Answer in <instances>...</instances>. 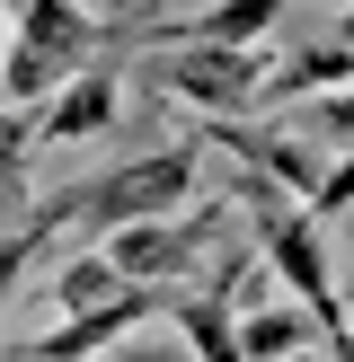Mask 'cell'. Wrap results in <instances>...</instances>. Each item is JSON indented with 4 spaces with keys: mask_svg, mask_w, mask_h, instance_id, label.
I'll return each instance as SVG.
<instances>
[{
    "mask_svg": "<svg viewBox=\"0 0 354 362\" xmlns=\"http://www.w3.org/2000/svg\"><path fill=\"white\" fill-rule=\"evenodd\" d=\"M195 194V141H169V151H142V159H115V168H88L71 177V186L35 194L27 221H45L53 239L62 230H88V239H106V230H133V221H159V212H177Z\"/></svg>",
    "mask_w": 354,
    "mask_h": 362,
    "instance_id": "6da1fadb",
    "label": "cell"
},
{
    "mask_svg": "<svg viewBox=\"0 0 354 362\" xmlns=\"http://www.w3.org/2000/svg\"><path fill=\"white\" fill-rule=\"evenodd\" d=\"M142 35V18H98L80 0H18V27H9V62H0V106H45L62 80H80L88 62Z\"/></svg>",
    "mask_w": 354,
    "mask_h": 362,
    "instance_id": "7a4b0ae2",
    "label": "cell"
},
{
    "mask_svg": "<svg viewBox=\"0 0 354 362\" xmlns=\"http://www.w3.org/2000/svg\"><path fill=\"white\" fill-rule=\"evenodd\" d=\"M230 212H248V239H257V265L283 283V292L301 300V310L319 318V336L346 327V300H336V265H328V239H319V212L301 204L292 186H275V177L239 168V186H230Z\"/></svg>",
    "mask_w": 354,
    "mask_h": 362,
    "instance_id": "3957f363",
    "label": "cell"
},
{
    "mask_svg": "<svg viewBox=\"0 0 354 362\" xmlns=\"http://www.w3.org/2000/svg\"><path fill=\"white\" fill-rule=\"evenodd\" d=\"M266 45H151V62H142V80L169 88V98L204 106V115H248L266 88Z\"/></svg>",
    "mask_w": 354,
    "mask_h": 362,
    "instance_id": "277c9868",
    "label": "cell"
},
{
    "mask_svg": "<svg viewBox=\"0 0 354 362\" xmlns=\"http://www.w3.org/2000/svg\"><path fill=\"white\" fill-rule=\"evenodd\" d=\"M230 239V204H195V212H159V221H133V230H106V257H115L124 283H186L204 257H222Z\"/></svg>",
    "mask_w": 354,
    "mask_h": 362,
    "instance_id": "5b68a950",
    "label": "cell"
},
{
    "mask_svg": "<svg viewBox=\"0 0 354 362\" xmlns=\"http://www.w3.org/2000/svg\"><path fill=\"white\" fill-rule=\"evenodd\" d=\"M248 283H257V257L222 239L212 283H195V292L177 283V292H169V327L186 336L195 362H248V354H239V292H248Z\"/></svg>",
    "mask_w": 354,
    "mask_h": 362,
    "instance_id": "8992f818",
    "label": "cell"
},
{
    "mask_svg": "<svg viewBox=\"0 0 354 362\" xmlns=\"http://www.w3.org/2000/svg\"><path fill=\"white\" fill-rule=\"evenodd\" d=\"M169 292H177V283H124L115 300H98V310L62 318V327H45V336H27V345H18V362H88V354L124 345L133 327L169 318Z\"/></svg>",
    "mask_w": 354,
    "mask_h": 362,
    "instance_id": "52a82bcc",
    "label": "cell"
},
{
    "mask_svg": "<svg viewBox=\"0 0 354 362\" xmlns=\"http://www.w3.org/2000/svg\"><path fill=\"white\" fill-rule=\"evenodd\" d=\"M204 141H222L239 168H257V177H275V186H292L301 204H310L319 177H328V151H319L310 133H292V124H239V115H212Z\"/></svg>",
    "mask_w": 354,
    "mask_h": 362,
    "instance_id": "ba28073f",
    "label": "cell"
},
{
    "mask_svg": "<svg viewBox=\"0 0 354 362\" xmlns=\"http://www.w3.org/2000/svg\"><path fill=\"white\" fill-rule=\"evenodd\" d=\"M115 124H124V71H115V53H106V62H88L80 80H62L35 106V151H71V141L115 133Z\"/></svg>",
    "mask_w": 354,
    "mask_h": 362,
    "instance_id": "9c48e42d",
    "label": "cell"
},
{
    "mask_svg": "<svg viewBox=\"0 0 354 362\" xmlns=\"http://www.w3.org/2000/svg\"><path fill=\"white\" fill-rule=\"evenodd\" d=\"M283 9L292 0H195L177 27H142V35H159V45H266L283 27Z\"/></svg>",
    "mask_w": 354,
    "mask_h": 362,
    "instance_id": "30bf717a",
    "label": "cell"
},
{
    "mask_svg": "<svg viewBox=\"0 0 354 362\" xmlns=\"http://www.w3.org/2000/svg\"><path fill=\"white\" fill-rule=\"evenodd\" d=\"M346 80H354V45L346 35H310V45L275 53L257 106H301V98H328V88H346Z\"/></svg>",
    "mask_w": 354,
    "mask_h": 362,
    "instance_id": "8fae6325",
    "label": "cell"
},
{
    "mask_svg": "<svg viewBox=\"0 0 354 362\" xmlns=\"http://www.w3.org/2000/svg\"><path fill=\"white\" fill-rule=\"evenodd\" d=\"M35 212V106H0V239Z\"/></svg>",
    "mask_w": 354,
    "mask_h": 362,
    "instance_id": "7c38bea8",
    "label": "cell"
},
{
    "mask_svg": "<svg viewBox=\"0 0 354 362\" xmlns=\"http://www.w3.org/2000/svg\"><path fill=\"white\" fill-rule=\"evenodd\" d=\"M319 345V318L310 310H239V354L248 362H292Z\"/></svg>",
    "mask_w": 354,
    "mask_h": 362,
    "instance_id": "4fadbf2b",
    "label": "cell"
},
{
    "mask_svg": "<svg viewBox=\"0 0 354 362\" xmlns=\"http://www.w3.org/2000/svg\"><path fill=\"white\" fill-rule=\"evenodd\" d=\"M115 292H124V274H115V257H106V247H88V257H71L62 274H53V310H62V318L98 310V300H115Z\"/></svg>",
    "mask_w": 354,
    "mask_h": 362,
    "instance_id": "5bb4252c",
    "label": "cell"
},
{
    "mask_svg": "<svg viewBox=\"0 0 354 362\" xmlns=\"http://www.w3.org/2000/svg\"><path fill=\"white\" fill-rule=\"evenodd\" d=\"M292 133H310L319 151H354V80L328 88V98H301L292 106Z\"/></svg>",
    "mask_w": 354,
    "mask_h": 362,
    "instance_id": "9a60e30c",
    "label": "cell"
},
{
    "mask_svg": "<svg viewBox=\"0 0 354 362\" xmlns=\"http://www.w3.org/2000/svg\"><path fill=\"white\" fill-rule=\"evenodd\" d=\"M45 247H53V230H45V221H18L9 239H0V310L18 300V283L35 274V257H45Z\"/></svg>",
    "mask_w": 354,
    "mask_h": 362,
    "instance_id": "2e32d148",
    "label": "cell"
},
{
    "mask_svg": "<svg viewBox=\"0 0 354 362\" xmlns=\"http://www.w3.org/2000/svg\"><path fill=\"white\" fill-rule=\"evenodd\" d=\"M310 212H319V221H346V212H354V151H336V159H328V177H319Z\"/></svg>",
    "mask_w": 354,
    "mask_h": 362,
    "instance_id": "e0dca14e",
    "label": "cell"
},
{
    "mask_svg": "<svg viewBox=\"0 0 354 362\" xmlns=\"http://www.w3.org/2000/svg\"><path fill=\"white\" fill-rule=\"evenodd\" d=\"M319 345H328V362H354V318H346V327H328Z\"/></svg>",
    "mask_w": 354,
    "mask_h": 362,
    "instance_id": "ac0fdd59",
    "label": "cell"
},
{
    "mask_svg": "<svg viewBox=\"0 0 354 362\" xmlns=\"http://www.w3.org/2000/svg\"><path fill=\"white\" fill-rule=\"evenodd\" d=\"M124 362H177L169 345H124Z\"/></svg>",
    "mask_w": 354,
    "mask_h": 362,
    "instance_id": "d6986e66",
    "label": "cell"
},
{
    "mask_svg": "<svg viewBox=\"0 0 354 362\" xmlns=\"http://www.w3.org/2000/svg\"><path fill=\"white\" fill-rule=\"evenodd\" d=\"M336 300H346V318H354V274H346V283H336Z\"/></svg>",
    "mask_w": 354,
    "mask_h": 362,
    "instance_id": "ffe728a7",
    "label": "cell"
},
{
    "mask_svg": "<svg viewBox=\"0 0 354 362\" xmlns=\"http://www.w3.org/2000/svg\"><path fill=\"white\" fill-rule=\"evenodd\" d=\"M0 62H9V9H0Z\"/></svg>",
    "mask_w": 354,
    "mask_h": 362,
    "instance_id": "44dd1931",
    "label": "cell"
},
{
    "mask_svg": "<svg viewBox=\"0 0 354 362\" xmlns=\"http://www.w3.org/2000/svg\"><path fill=\"white\" fill-rule=\"evenodd\" d=\"M292 362H328V345H310V354H292Z\"/></svg>",
    "mask_w": 354,
    "mask_h": 362,
    "instance_id": "7402d4cb",
    "label": "cell"
},
{
    "mask_svg": "<svg viewBox=\"0 0 354 362\" xmlns=\"http://www.w3.org/2000/svg\"><path fill=\"white\" fill-rule=\"evenodd\" d=\"M346 230H354V212H346Z\"/></svg>",
    "mask_w": 354,
    "mask_h": 362,
    "instance_id": "603a6c76",
    "label": "cell"
}]
</instances>
